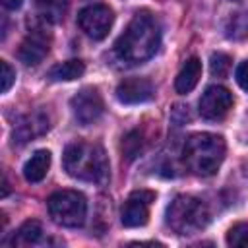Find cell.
Returning a JSON list of instances; mask_svg holds the SVG:
<instances>
[{
    "instance_id": "obj_4",
    "label": "cell",
    "mask_w": 248,
    "mask_h": 248,
    "mask_svg": "<svg viewBox=\"0 0 248 248\" xmlns=\"http://www.w3.org/2000/svg\"><path fill=\"white\" fill-rule=\"evenodd\" d=\"M165 221L167 227L176 234H194L205 229L209 223V209L200 198L182 194L169 203Z\"/></svg>"
},
{
    "instance_id": "obj_6",
    "label": "cell",
    "mask_w": 248,
    "mask_h": 248,
    "mask_svg": "<svg viewBox=\"0 0 248 248\" xmlns=\"http://www.w3.org/2000/svg\"><path fill=\"white\" fill-rule=\"evenodd\" d=\"M114 23V14L105 4H91L83 8L78 14V25L79 29L93 41H101L108 35L110 27Z\"/></svg>"
},
{
    "instance_id": "obj_13",
    "label": "cell",
    "mask_w": 248,
    "mask_h": 248,
    "mask_svg": "<svg viewBox=\"0 0 248 248\" xmlns=\"http://www.w3.org/2000/svg\"><path fill=\"white\" fill-rule=\"evenodd\" d=\"M48 167H50V151L37 149L23 165V176L27 182H41L46 176Z\"/></svg>"
},
{
    "instance_id": "obj_10",
    "label": "cell",
    "mask_w": 248,
    "mask_h": 248,
    "mask_svg": "<svg viewBox=\"0 0 248 248\" xmlns=\"http://www.w3.org/2000/svg\"><path fill=\"white\" fill-rule=\"evenodd\" d=\"M155 87L147 78H126L116 85V99L124 105H140L151 101Z\"/></svg>"
},
{
    "instance_id": "obj_22",
    "label": "cell",
    "mask_w": 248,
    "mask_h": 248,
    "mask_svg": "<svg viewBox=\"0 0 248 248\" xmlns=\"http://www.w3.org/2000/svg\"><path fill=\"white\" fill-rule=\"evenodd\" d=\"M234 78H236V83H238L244 91H248V60H244V62L238 64V68H236V72H234Z\"/></svg>"
},
{
    "instance_id": "obj_1",
    "label": "cell",
    "mask_w": 248,
    "mask_h": 248,
    "mask_svg": "<svg viewBox=\"0 0 248 248\" xmlns=\"http://www.w3.org/2000/svg\"><path fill=\"white\" fill-rule=\"evenodd\" d=\"M161 45V25L149 12H138L114 43L116 56L126 64L149 60Z\"/></svg>"
},
{
    "instance_id": "obj_11",
    "label": "cell",
    "mask_w": 248,
    "mask_h": 248,
    "mask_svg": "<svg viewBox=\"0 0 248 248\" xmlns=\"http://www.w3.org/2000/svg\"><path fill=\"white\" fill-rule=\"evenodd\" d=\"M46 52H48V37L43 33V29H33L27 35V39L21 43L17 56L23 64L35 66L46 56Z\"/></svg>"
},
{
    "instance_id": "obj_5",
    "label": "cell",
    "mask_w": 248,
    "mask_h": 248,
    "mask_svg": "<svg viewBox=\"0 0 248 248\" xmlns=\"http://www.w3.org/2000/svg\"><path fill=\"white\" fill-rule=\"evenodd\" d=\"M50 219L68 229L81 227L87 217V200L78 190H60L46 200Z\"/></svg>"
},
{
    "instance_id": "obj_18",
    "label": "cell",
    "mask_w": 248,
    "mask_h": 248,
    "mask_svg": "<svg viewBox=\"0 0 248 248\" xmlns=\"http://www.w3.org/2000/svg\"><path fill=\"white\" fill-rule=\"evenodd\" d=\"M232 68V58L225 52H213L209 58V72L215 78H227Z\"/></svg>"
},
{
    "instance_id": "obj_21",
    "label": "cell",
    "mask_w": 248,
    "mask_h": 248,
    "mask_svg": "<svg viewBox=\"0 0 248 248\" xmlns=\"http://www.w3.org/2000/svg\"><path fill=\"white\" fill-rule=\"evenodd\" d=\"M0 68H2V76H0V91H2V93H8L10 87H12V83L16 81V70H14L6 60L0 62Z\"/></svg>"
},
{
    "instance_id": "obj_17",
    "label": "cell",
    "mask_w": 248,
    "mask_h": 248,
    "mask_svg": "<svg viewBox=\"0 0 248 248\" xmlns=\"http://www.w3.org/2000/svg\"><path fill=\"white\" fill-rule=\"evenodd\" d=\"M225 31H227L229 39H242V37H246L248 35V10L232 14L229 17V23H227Z\"/></svg>"
},
{
    "instance_id": "obj_7",
    "label": "cell",
    "mask_w": 248,
    "mask_h": 248,
    "mask_svg": "<svg viewBox=\"0 0 248 248\" xmlns=\"http://www.w3.org/2000/svg\"><path fill=\"white\" fill-rule=\"evenodd\" d=\"M70 107H72L74 118L81 126L95 124L103 116V112H105L103 97H101L99 89H95V87H83L81 91H78L72 97Z\"/></svg>"
},
{
    "instance_id": "obj_12",
    "label": "cell",
    "mask_w": 248,
    "mask_h": 248,
    "mask_svg": "<svg viewBox=\"0 0 248 248\" xmlns=\"http://www.w3.org/2000/svg\"><path fill=\"white\" fill-rule=\"evenodd\" d=\"M200 78H202V62H200V58L192 56V58H188L184 62V66L180 68V72H178V76L174 79L176 93H180V95L190 93L198 85Z\"/></svg>"
},
{
    "instance_id": "obj_19",
    "label": "cell",
    "mask_w": 248,
    "mask_h": 248,
    "mask_svg": "<svg viewBox=\"0 0 248 248\" xmlns=\"http://www.w3.org/2000/svg\"><path fill=\"white\" fill-rule=\"evenodd\" d=\"M227 244L238 246V248H248V223L232 225L227 232Z\"/></svg>"
},
{
    "instance_id": "obj_24",
    "label": "cell",
    "mask_w": 248,
    "mask_h": 248,
    "mask_svg": "<svg viewBox=\"0 0 248 248\" xmlns=\"http://www.w3.org/2000/svg\"><path fill=\"white\" fill-rule=\"evenodd\" d=\"M231 2H240V0H231Z\"/></svg>"
},
{
    "instance_id": "obj_8",
    "label": "cell",
    "mask_w": 248,
    "mask_h": 248,
    "mask_svg": "<svg viewBox=\"0 0 248 248\" xmlns=\"http://www.w3.org/2000/svg\"><path fill=\"white\" fill-rule=\"evenodd\" d=\"M232 93L223 85H209L198 103V110L205 120H221L232 108Z\"/></svg>"
},
{
    "instance_id": "obj_3",
    "label": "cell",
    "mask_w": 248,
    "mask_h": 248,
    "mask_svg": "<svg viewBox=\"0 0 248 248\" xmlns=\"http://www.w3.org/2000/svg\"><path fill=\"white\" fill-rule=\"evenodd\" d=\"M64 170L78 180L103 184L108 178V161L105 149L99 143L74 141L62 155Z\"/></svg>"
},
{
    "instance_id": "obj_23",
    "label": "cell",
    "mask_w": 248,
    "mask_h": 248,
    "mask_svg": "<svg viewBox=\"0 0 248 248\" xmlns=\"http://www.w3.org/2000/svg\"><path fill=\"white\" fill-rule=\"evenodd\" d=\"M23 0H2V6L8 8V10H17L21 6Z\"/></svg>"
},
{
    "instance_id": "obj_20",
    "label": "cell",
    "mask_w": 248,
    "mask_h": 248,
    "mask_svg": "<svg viewBox=\"0 0 248 248\" xmlns=\"http://www.w3.org/2000/svg\"><path fill=\"white\" fill-rule=\"evenodd\" d=\"M140 147H141V136L140 132H130L122 143V151L128 159H134L138 153H140Z\"/></svg>"
},
{
    "instance_id": "obj_15",
    "label": "cell",
    "mask_w": 248,
    "mask_h": 248,
    "mask_svg": "<svg viewBox=\"0 0 248 248\" xmlns=\"http://www.w3.org/2000/svg\"><path fill=\"white\" fill-rule=\"evenodd\" d=\"M83 72H85V64H83L81 60H76V58H74V60H66V62L54 64V66L48 70L46 78H48L50 81H72V79L81 78Z\"/></svg>"
},
{
    "instance_id": "obj_16",
    "label": "cell",
    "mask_w": 248,
    "mask_h": 248,
    "mask_svg": "<svg viewBox=\"0 0 248 248\" xmlns=\"http://www.w3.org/2000/svg\"><path fill=\"white\" fill-rule=\"evenodd\" d=\"M43 238V227L39 221L29 219L23 225H19V229L14 232L12 236V244L14 246H33Z\"/></svg>"
},
{
    "instance_id": "obj_9",
    "label": "cell",
    "mask_w": 248,
    "mask_h": 248,
    "mask_svg": "<svg viewBox=\"0 0 248 248\" xmlns=\"http://www.w3.org/2000/svg\"><path fill=\"white\" fill-rule=\"evenodd\" d=\"M155 200V192L151 190H136L128 196L122 205L120 219L124 227H143L149 219V205Z\"/></svg>"
},
{
    "instance_id": "obj_14",
    "label": "cell",
    "mask_w": 248,
    "mask_h": 248,
    "mask_svg": "<svg viewBox=\"0 0 248 248\" xmlns=\"http://www.w3.org/2000/svg\"><path fill=\"white\" fill-rule=\"evenodd\" d=\"M45 130H48V120H45L41 114L27 116V118H25L23 122H19L17 128L14 130V141L25 143V141H29L31 138L43 134Z\"/></svg>"
},
{
    "instance_id": "obj_2",
    "label": "cell",
    "mask_w": 248,
    "mask_h": 248,
    "mask_svg": "<svg viewBox=\"0 0 248 248\" xmlns=\"http://www.w3.org/2000/svg\"><path fill=\"white\" fill-rule=\"evenodd\" d=\"M225 140L217 134L198 132L188 136L182 147V163L184 167L198 176H211L219 170L225 159Z\"/></svg>"
}]
</instances>
